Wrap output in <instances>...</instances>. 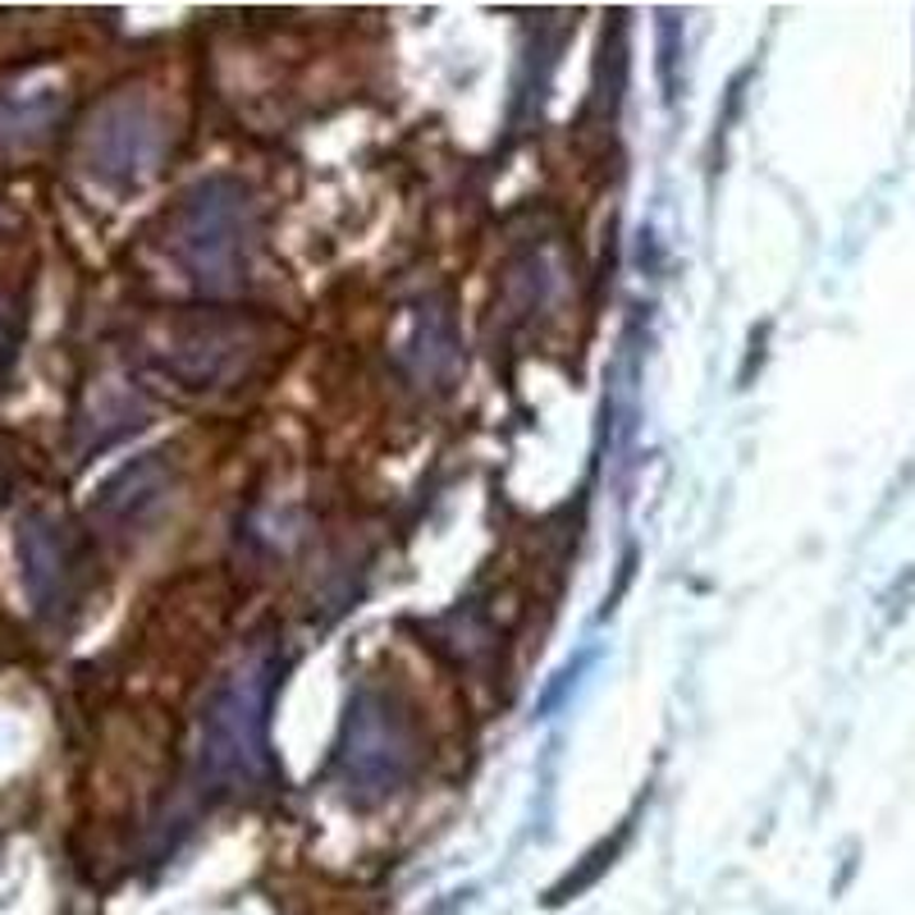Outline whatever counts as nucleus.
<instances>
[{
  "label": "nucleus",
  "instance_id": "nucleus-1",
  "mask_svg": "<svg viewBox=\"0 0 915 915\" xmlns=\"http://www.w3.org/2000/svg\"><path fill=\"white\" fill-rule=\"evenodd\" d=\"M279 682V655L257 650L229 673L197 728V774L216 792H252L270 778V696Z\"/></svg>",
  "mask_w": 915,
  "mask_h": 915
},
{
  "label": "nucleus",
  "instance_id": "nucleus-2",
  "mask_svg": "<svg viewBox=\"0 0 915 915\" xmlns=\"http://www.w3.org/2000/svg\"><path fill=\"white\" fill-rule=\"evenodd\" d=\"M257 201L252 188L216 174L193 184L170 216L165 247L179 270L207 293H229L247 279L252 252H257Z\"/></svg>",
  "mask_w": 915,
  "mask_h": 915
},
{
  "label": "nucleus",
  "instance_id": "nucleus-3",
  "mask_svg": "<svg viewBox=\"0 0 915 915\" xmlns=\"http://www.w3.org/2000/svg\"><path fill=\"white\" fill-rule=\"evenodd\" d=\"M421 765V732L413 709L403 705L390 686H358L348 700L339 751H335V774L344 792L358 806H375L394 797Z\"/></svg>",
  "mask_w": 915,
  "mask_h": 915
},
{
  "label": "nucleus",
  "instance_id": "nucleus-4",
  "mask_svg": "<svg viewBox=\"0 0 915 915\" xmlns=\"http://www.w3.org/2000/svg\"><path fill=\"white\" fill-rule=\"evenodd\" d=\"M170 147V124L157 101L142 92H119L83 129V165L106 188H138L161 170Z\"/></svg>",
  "mask_w": 915,
  "mask_h": 915
},
{
  "label": "nucleus",
  "instance_id": "nucleus-5",
  "mask_svg": "<svg viewBox=\"0 0 915 915\" xmlns=\"http://www.w3.org/2000/svg\"><path fill=\"white\" fill-rule=\"evenodd\" d=\"M252 352H257L252 321L220 312H188L157 329L147 358L161 375L179 380L184 390H220L247 367Z\"/></svg>",
  "mask_w": 915,
  "mask_h": 915
},
{
  "label": "nucleus",
  "instance_id": "nucleus-6",
  "mask_svg": "<svg viewBox=\"0 0 915 915\" xmlns=\"http://www.w3.org/2000/svg\"><path fill=\"white\" fill-rule=\"evenodd\" d=\"M19 572L23 591L42 618H65L83 591L79 536L50 513H28L19 522Z\"/></svg>",
  "mask_w": 915,
  "mask_h": 915
},
{
  "label": "nucleus",
  "instance_id": "nucleus-7",
  "mask_svg": "<svg viewBox=\"0 0 915 915\" xmlns=\"http://www.w3.org/2000/svg\"><path fill=\"white\" fill-rule=\"evenodd\" d=\"M170 490H174V472L157 453H147L101 486L92 518L106 531H115V536H134V531H142L170 503Z\"/></svg>",
  "mask_w": 915,
  "mask_h": 915
},
{
  "label": "nucleus",
  "instance_id": "nucleus-8",
  "mask_svg": "<svg viewBox=\"0 0 915 915\" xmlns=\"http://www.w3.org/2000/svg\"><path fill=\"white\" fill-rule=\"evenodd\" d=\"M65 115V92L50 83L0 88V151L37 147Z\"/></svg>",
  "mask_w": 915,
  "mask_h": 915
},
{
  "label": "nucleus",
  "instance_id": "nucleus-9",
  "mask_svg": "<svg viewBox=\"0 0 915 915\" xmlns=\"http://www.w3.org/2000/svg\"><path fill=\"white\" fill-rule=\"evenodd\" d=\"M627 833H632V824H623V829H618L614 837H604V843H600V847H595V852H591L587 860H581V866H577V870H572V875H568L564 883H554V888H549V897H545V902H549V906H558V902H568V897H577L581 888H591V883H595V879H600V875H604L609 866H614V856L623 852V843H627Z\"/></svg>",
  "mask_w": 915,
  "mask_h": 915
},
{
  "label": "nucleus",
  "instance_id": "nucleus-10",
  "mask_svg": "<svg viewBox=\"0 0 915 915\" xmlns=\"http://www.w3.org/2000/svg\"><path fill=\"white\" fill-rule=\"evenodd\" d=\"M673 65H677V14H659V69H664V88H669V101L677 96V79H673Z\"/></svg>",
  "mask_w": 915,
  "mask_h": 915
},
{
  "label": "nucleus",
  "instance_id": "nucleus-11",
  "mask_svg": "<svg viewBox=\"0 0 915 915\" xmlns=\"http://www.w3.org/2000/svg\"><path fill=\"white\" fill-rule=\"evenodd\" d=\"M587 664H591V655H581V659H577V664H568V669H558V677H554V686H549V692L541 696V715H549V709H554L558 700H564V696H568V686H577V673H581V669H587Z\"/></svg>",
  "mask_w": 915,
  "mask_h": 915
},
{
  "label": "nucleus",
  "instance_id": "nucleus-12",
  "mask_svg": "<svg viewBox=\"0 0 915 915\" xmlns=\"http://www.w3.org/2000/svg\"><path fill=\"white\" fill-rule=\"evenodd\" d=\"M10 329H14V321H10V302L0 298V352L10 348Z\"/></svg>",
  "mask_w": 915,
  "mask_h": 915
}]
</instances>
